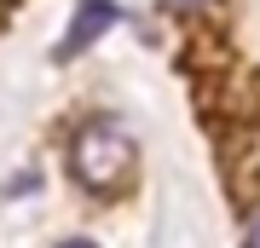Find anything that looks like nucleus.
Listing matches in <instances>:
<instances>
[{"instance_id":"4","label":"nucleus","mask_w":260,"mask_h":248,"mask_svg":"<svg viewBox=\"0 0 260 248\" xmlns=\"http://www.w3.org/2000/svg\"><path fill=\"white\" fill-rule=\"evenodd\" d=\"M168 6H174V12H203L208 0H168Z\"/></svg>"},{"instance_id":"2","label":"nucleus","mask_w":260,"mask_h":248,"mask_svg":"<svg viewBox=\"0 0 260 248\" xmlns=\"http://www.w3.org/2000/svg\"><path fill=\"white\" fill-rule=\"evenodd\" d=\"M121 18V6L116 0H81L75 6V18H70V29H64V41H58V64H70V58H81L87 46H93L104 29H110Z\"/></svg>"},{"instance_id":"1","label":"nucleus","mask_w":260,"mask_h":248,"mask_svg":"<svg viewBox=\"0 0 260 248\" xmlns=\"http://www.w3.org/2000/svg\"><path fill=\"white\" fill-rule=\"evenodd\" d=\"M70 173L87 191H116L133 173V133L121 121H110V116L81 121L75 138H70Z\"/></svg>"},{"instance_id":"3","label":"nucleus","mask_w":260,"mask_h":248,"mask_svg":"<svg viewBox=\"0 0 260 248\" xmlns=\"http://www.w3.org/2000/svg\"><path fill=\"white\" fill-rule=\"evenodd\" d=\"M243 248H260V214H254L249 225H243Z\"/></svg>"},{"instance_id":"5","label":"nucleus","mask_w":260,"mask_h":248,"mask_svg":"<svg viewBox=\"0 0 260 248\" xmlns=\"http://www.w3.org/2000/svg\"><path fill=\"white\" fill-rule=\"evenodd\" d=\"M58 248H99V242H87V237H70V242H58Z\"/></svg>"}]
</instances>
